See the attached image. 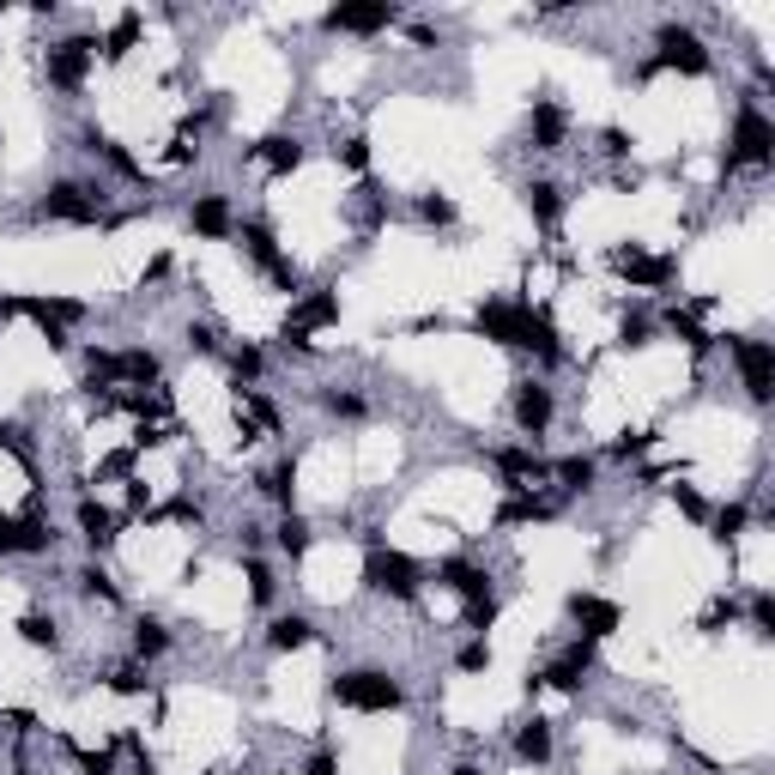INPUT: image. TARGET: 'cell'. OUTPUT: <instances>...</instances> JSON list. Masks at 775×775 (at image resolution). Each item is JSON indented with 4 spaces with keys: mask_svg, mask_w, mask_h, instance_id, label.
Returning a JSON list of instances; mask_svg holds the SVG:
<instances>
[{
    "mask_svg": "<svg viewBox=\"0 0 775 775\" xmlns=\"http://www.w3.org/2000/svg\"><path fill=\"white\" fill-rule=\"evenodd\" d=\"M328 696L340 709H358V715H394V709L406 703V691H400L382 666H345V673H333Z\"/></svg>",
    "mask_w": 775,
    "mask_h": 775,
    "instance_id": "obj_1",
    "label": "cell"
},
{
    "mask_svg": "<svg viewBox=\"0 0 775 775\" xmlns=\"http://www.w3.org/2000/svg\"><path fill=\"white\" fill-rule=\"evenodd\" d=\"M321 328H340V291H328V286L297 291L286 328H279V345H286V352H316V333Z\"/></svg>",
    "mask_w": 775,
    "mask_h": 775,
    "instance_id": "obj_2",
    "label": "cell"
},
{
    "mask_svg": "<svg viewBox=\"0 0 775 775\" xmlns=\"http://www.w3.org/2000/svg\"><path fill=\"white\" fill-rule=\"evenodd\" d=\"M769 170L775 164V122L764 110H757L752 97L740 103V115H733V140H727V158H721V170Z\"/></svg>",
    "mask_w": 775,
    "mask_h": 775,
    "instance_id": "obj_3",
    "label": "cell"
},
{
    "mask_svg": "<svg viewBox=\"0 0 775 775\" xmlns=\"http://www.w3.org/2000/svg\"><path fill=\"white\" fill-rule=\"evenodd\" d=\"M55 539L61 534L43 509V490H31L19 515H0V558H43V551H55Z\"/></svg>",
    "mask_w": 775,
    "mask_h": 775,
    "instance_id": "obj_4",
    "label": "cell"
},
{
    "mask_svg": "<svg viewBox=\"0 0 775 775\" xmlns=\"http://www.w3.org/2000/svg\"><path fill=\"white\" fill-rule=\"evenodd\" d=\"M364 588L370 593H388V600H418L424 593V570L406 558V551H394V546H370L364 551Z\"/></svg>",
    "mask_w": 775,
    "mask_h": 775,
    "instance_id": "obj_5",
    "label": "cell"
},
{
    "mask_svg": "<svg viewBox=\"0 0 775 775\" xmlns=\"http://www.w3.org/2000/svg\"><path fill=\"white\" fill-rule=\"evenodd\" d=\"M92 68H97V37H61V43H49L43 49V80L55 85V92H85V80H92Z\"/></svg>",
    "mask_w": 775,
    "mask_h": 775,
    "instance_id": "obj_6",
    "label": "cell"
},
{
    "mask_svg": "<svg viewBox=\"0 0 775 775\" xmlns=\"http://www.w3.org/2000/svg\"><path fill=\"white\" fill-rule=\"evenodd\" d=\"M606 267H612L618 279H630V291H666L679 279L673 255H649L642 242H618V249L606 255Z\"/></svg>",
    "mask_w": 775,
    "mask_h": 775,
    "instance_id": "obj_7",
    "label": "cell"
},
{
    "mask_svg": "<svg viewBox=\"0 0 775 775\" xmlns=\"http://www.w3.org/2000/svg\"><path fill=\"white\" fill-rule=\"evenodd\" d=\"M654 49H661V55H654V68L691 73V80H709V73H715V55L703 49V37H696L691 24H673V19H666L661 31H654Z\"/></svg>",
    "mask_w": 775,
    "mask_h": 775,
    "instance_id": "obj_8",
    "label": "cell"
},
{
    "mask_svg": "<svg viewBox=\"0 0 775 775\" xmlns=\"http://www.w3.org/2000/svg\"><path fill=\"white\" fill-rule=\"evenodd\" d=\"M43 218H61V225H97L103 218V188L97 183H49V194L37 200Z\"/></svg>",
    "mask_w": 775,
    "mask_h": 775,
    "instance_id": "obj_9",
    "label": "cell"
},
{
    "mask_svg": "<svg viewBox=\"0 0 775 775\" xmlns=\"http://www.w3.org/2000/svg\"><path fill=\"white\" fill-rule=\"evenodd\" d=\"M509 412H515V431L527 436V443H539V436L551 431V418H558V400H551V388L539 376H521L509 394Z\"/></svg>",
    "mask_w": 775,
    "mask_h": 775,
    "instance_id": "obj_10",
    "label": "cell"
},
{
    "mask_svg": "<svg viewBox=\"0 0 775 775\" xmlns=\"http://www.w3.org/2000/svg\"><path fill=\"white\" fill-rule=\"evenodd\" d=\"M733 364H740V382L745 394L757 400V406H769L775 400V345L769 340H727Z\"/></svg>",
    "mask_w": 775,
    "mask_h": 775,
    "instance_id": "obj_11",
    "label": "cell"
},
{
    "mask_svg": "<svg viewBox=\"0 0 775 775\" xmlns=\"http://www.w3.org/2000/svg\"><path fill=\"white\" fill-rule=\"evenodd\" d=\"M321 24L328 31H345V37H382L400 24V7H388V0H345V7L321 12Z\"/></svg>",
    "mask_w": 775,
    "mask_h": 775,
    "instance_id": "obj_12",
    "label": "cell"
},
{
    "mask_svg": "<svg viewBox=\"0 0 775 775\" xmlns=\"http://www.w3.org/2000/svg\"><path fill=\"white\" fill-rule=\"evenodd\" d=\"M564 612H570L576 637H588V642H606L618 624H624V606L606 600V593H570V600H564Z\"/></svg>",
    "mask_w": 775,
    "mask_h": 775,
    "instance_id": "obj_13",
    "label": "cell"
},
{
    "mask_svg": "<svg viewBox=\"0 0 775 775\" xmlns=\"http://www.w3.org/2000/svg\"><path fill=\"white\" fill-rule=\"evenodd\" d=\"M593 649L600 642H588V637H576L570 649L558 654L551 666H539V673H527V691H539V684H551V691H581V679H588V666H593Z\"/></svg>",
    "mask_w": 775,
    "mask_h": 775,
    "instance_id": "obj_14",
    "label": "cell"
},
{
    "mask_svg": "<svg viewBox=\"0 0 775 775\" xmlns=\"http://www.w3.org/2000/svg\"><path fill=\"white\" fill-rule=\"evenodd\" d=\"M73 521H80V539H85V551H92V558H110V551H115V539H122V521H127V515L103 509L97 497H80Z\"/></svg>",
    "mask_w": 775,
    "mask_h": 775,
    "instance_id": "obj_15",
    "label": "cell"
},
{
    "mask_svg": "<svg viewBox=\"0 0 775 775\" xmlns=\"http://www.w3.org/2000/svg\"><path fill=\"white\" fill-rule=\"evenodd\" d=\"M521 321H527V303H503V297H490V303H479L473 328H479L490 345H509V352H521Z\"/></svg>",
    "mask_w": 775,
    "mask_h": 775,
    "instance_id": "obj_16",
    "label": "cell"
},
{
    "mask_svg": "<svg viewBox=\"0 0 775 775\" xmlns=\"http://www.w3.org/2000/svg\"><path fill=\"white\" fill-rule=\"evenodd\" d=\"M188 230L200 242H230L237 237V213H230L225 194H200V200L188 206Z\"/></svg>",
    "mask_w": 775,
    "mask_h": 775,
    "instance_id": "obj_17",
    "label": "cell"
},
{
    "mask_svg": "<svg viewBox=\"0 0 775 775\" xmlns=\"http://www.w3.org/2000/svg\"><path fill=\"white\" fill-rule=\"evenodd\" d=\"M703 309H709V303H691V309L679 303V309H666V316H661V328L673 333V340H679L691 358H709V352H715V333L703 328Z\"/></svg>",
    "mask_w": 775,
    "mask_h": 775,
    "instance_id": "obj_18",
    "label": "cell"
},
{
    "mask_svg": "<svg viewBox=\"0 0 775 775\" xmlns=\"http://www.w3.org/2000/svg\"><path fill=\"white\" fill-rule=\"evenodd\" d=\"M521 352H534L539 364H564V340H558V321H551V309H534V303H527Z\"/></svg>",
    "mask_w": 775,
    "mask_h": 775,
    "instance_id": "obj_19",
    "label": "cell"
},
{
    "mask_svg": "<svg viewBox=\"0 0 775 775\" xmlns=\"http://www.w3.org/2000/svg\"><path fill=\"white\" fill-rule=\"evenodd\" d=\"M527 134H534L539 152H564V140H570V115H564V103L534 97V110H527Z\"/></svg>",
    "mask_w": 775,
    "mask_h": 775,
    "instance_id": "obj_20",
    "label": "cell"
},
{
    "mask_svg": "<svg viewBox=\"0 0 775 775\" xmlns=\"http://www.w3.org/2000/svg\"><path fill=\"white\" fill-rule=\"evenodd\" d=\"M436 581H443V588H455L461 600H490V570L485 564H473V558H443L436 564Z\"/></svg>",
    "mask_w": 775,
    "mask_h": 775,
    "instance_id": "obj_21",
    "label": "cell"
},
{
    "mask_svg": "<svg viewBox=\"0 0 775 775\" xmlns=\"http://www.w3.org/2000/svg\"><path fill=\"white\" fill-rule=\"evenodd\" d=\"M521 206L534 213V225L546 230V237H558V225H564V188L551 183V176H534V183L521 188Z\"/></svg>",
    "mask_w": 775,
    "mask_h": 775,
    "instance_id": "obj_22",
    "label": "cell"
},
{
    "mask_svg": "<svg viewBox=\"0 0 775 775\" xmlns=\"http://www.w3.org/2000/svg\"><path fill=\"white\" fill-rule=\"evenodd\" d=\"M249 158L267 164V176H291L309 152H303V140H297V134H267V140H255V146H249Z\"/></svg>",
    "mask_w": 775,
    "mask_h": 775,
    "instance_id": "obj_23",
    "label": "cell"
},
{
    "mask_svg": "<svg viewBox=\"0 0 775 775\" xmlns=\"http://www.w3.org/2000/svg\"><path fill=\"white\" fill-rule=\"evenodd\" d=\"M321 630H316V618L309 612H279L273 624H267V649L273 654H297V649H309Z\"/></svg>",
    "mask_w": 775,
    "mask_h": 775,
    "instance_id": "obj_24",
    "label": "cell"
},
{
    "mask_svg": "<svg viewBox=\"0 0 775 775\" xmlns=\"http://www.w3.org/2000/svg\"><path fill=\"white\" fill-rule=\"evenodd\" d=\"M255 490H261L267 503H279V509H297V455H279L273 467H261L255 473Z\"/></svg>",
    "mask_w": 775,
    "mask_h": 775,
    "instance_id": "obj_25",
    "label": "cell"
},
{
    "mask_svg": "<svg viewBox=\"0 0 775 775\" xmlns=\"http://www.w3.org/2000/svg\"><path fill=\"white\" fill-rule=\"evenodd\" d=\"M140 31H146V19H140V12H122V19L110 24V37H97V55L110 61V68H122V61L140 49Z\"/></svg>",
    "mask_w": 775,
    "mask_h": 775,
    "instance_id": "obj_26",
    "label": "cell"
},
{
    "mask_svg": "<svg viewBox=\"0 0 775 775\" xmlns=\"http://www.w3.org/2000/svg\"><path fill=\"white\" fill-rule=\"evenodd\" d=\"M551 752H558V745H551V721L527 715L521 727H515V757H521V764H551Z\"/></svg>",
    "mask_w": 775,
    "mask_h": 775,
    "instance_id": "obj_27",
    "label": "cell"
},
{
    "mask_svg": "<svg viewBox=\"0 0 775 775\" xmlns=\"http://www.w3.org/2000/svg\"><path fill=\"white\" fill-rule=\"evenodd\" d=\"M551 515H558V503L534 497V490H515V497H503L497 527H527V521H551Z\"/></svg>",
    "mask_w": 775,
    "mask_h": 775,
    "instance_id": "obj_28",
    "label": "cell"
},
{
    "mask_svg": "<svg viewBox=\"0 0 775 775\" xmlns=\"http://www.w3.org/2000/svg\"><path fill=\"white\" fill-rule=\"evenodd\" d=\"M19 642L24 649H37V654H55L61 649V624H55V612H19Z\"/></svg>",
    "mask_w": 775,
    "mask_h": 775,
    "instance_id": "obj_29",
    "label": "cell"
},
{
    "mask_svg": "<svg viewBox=\"0 0 775 775\" xmlns=\"http://www.w3.org/2000/svg\"><path fill=\"white\" fill-rule=\"evenodd\" d=\"M127 642H134V661L140 666H146V661H158V654H170V624H164V618H134V637H127Z\"/></svg>",
    "mask_w": 775,
    "mask_h": 775,
    "instance_id": "obj_30",
    "label": "cell"
},
{
    "mask_svg": "<svg viewBox=\"0 0 775 775\" xmlns=\"http://www.w3.org/2000/svg\"><path fill=\"white\" fill-rule=\"evenodd\" d=\"M225 370H230V382H237V388H255L267 376V352H261V345H249V340L225 345Z\"/></svg>",
    "mask_w": 775,
    "mask_h": 775,
    "instance_id": "obj_31",
    "label": "cell"
},
{
    "mask_svg": "<svg viewBox=\"0 0 775 775\" xmlns=\"http://www.w3.org/2000/svg\"><path fill=\"white\" fill-rule=\"evenodd\" d=\"M316 406L328 412V418H345V424H364L370 418V400L352 394V388H316Z\"/></svg>",
    "mask_w": 775,
    "mask_h": 775,
    "instance_id": "obj_32",
    "label": "cell"
},
{
    "mask_svg": "<svg viewBox=\"0 0 775 775\" xmlns=\"http://www.w3.org/2000/svg\"><path fill=\"white\" fill-rule=\"evenodd\" d=\"M273 546H279V551H286V558L297 564V558H303L309 546H316V527H309L303 515L291 509V515H279V527H273Z\"/></svg>",
    "mask_w": 775,
    "mask_h": 775,
    "instance_id": "obj_33",
    "label": "cell"
},
{
    "mask_svg": "<svg viewBox=\"0 0 775 775\" xmlns=\"http://www.w3.org/2000/svg\"><path fill=\"white\" fill-rule=\"evenodd\" d=\"M709 534H715V546H733V539L745 534V527H752V509H745V503H721V509H709Z\"/></svg>",
    "mask_w": 775,
    "mask_h": 775,
    "instance_id": "obj_34",
    "label": "cell"
},
{
    "mask_svg": "<svg viewBox=\"0 0 775 775\" xmlns=\"http://www.w3.org/2000/svg\"><path fill=\"white\" fill-rule=\"evenodd\" d=\"M242 581H249V606H261V612L279 600V576L267 558H242Z\"/></svg>",
    "mask_w": 775,
    "mask_h": 775,
    "instance_id": "obj_35",
    "label": "cell"
},
{
    "mask_svg": "<svg viewBox=\"0 0 775 775\" xmlns=\"http://www.w3.org/2000/svg\"><path fill=\"white\" fill-rule=\"evenodd\" d=\"M551 479H558L564 490H593V479H600V467H593V455H564V461H551Z\"/></svg>",
    "mask_w": 775,
    "mask_h": 775,
    "instance_id": "obj_36",
    "label": "cell"
},
{
    "mask_svg": "<svg viewBox=\"0 0 775 775\" xmlns=\"http://www.w3.org/2000/svg\"><path fill=\"white\" fill-rule=\"evenodd\" d=\"M115 376H127V382H158L164 364H158V352H146V345H127V352H115Z\"/></svg>",
    "mask_w": 775,
    "mask_h": 775,
    "instance_id": "obj_37",
    "label": "cell"
},
{
    "mask_svg": "<svg viewBox=\"0 0 775 775\" xmlns=\"http://www.w3.org/2000/svg\"><path fill=\"white\" fill-rule=\"evenodd\" d=\"M103 691H110V696H146L152 679H146V666H140V661H115L110 673H103Z\"/></svg>",
    "mask_w": 775,
    "mask_h": 775,
    "instance_id": "obj_38",
    "label": "cell"
},
{
    "mask_svg": "<svg viewBox=\"0 0 775 775\" xmlns=\"http://www.w3.org/2000/svg\"><path fill=\"white\" fill-rule=\"evenodd\" d=\"M73 581H80V593H85V600H97V606H122V588H115V576L110 570H103V564L92 558V564H85V570L80 576H73Z\"/></svg>",
    "mask_w": 775,
    "mask_h": 775,
    "instance_id": "obj_39",
    "label": "cell"
},
{
    "mask_svg": "<svg viewBox=\"0 0 775 775\" xmlns=\"http://www.w3.org/2000/svg\"><path fill=\"white\" fill-rule=\"evenodd\" d=\"M618 352H642V345H654V321L642 316V309H624V316H618Z\"/></svg>",
    "mask_w": 775,
    "mask_h": 775,
    "instance_id": "obj_40",
    "label": "cell"
},
{
    "mask_svg": "<svg viewBox=\"0 0 775 775\" xmlns=\"http://www.w3.org/2000/svg\"><path fill=\"white\" fill-rule=\"evenodd\" d=\"M745 624H752L757 642H775V593L769 588H757L752 600H745Z\"/></svg>",
    "mask_w": 775,
    "mask_h": 775,
    "instance_id": "obj_41",
    "label": "cell"
},
{
    "mask_svg": "<svg viewBox=\"0 0 775 775\" xmlns=\"http://www.w3.org/2000/svg\"><path fill=\"white\" fill-rule=\"evenodd\" d=\"M455 218H461V206L455 200H448V194H418V225H431V230H448V225H455Z\"/></svg>",
    "mask_w": 775,
    "mask_h": 775,
    "instance_id": "obj_42",
    "label": "cell"
},
{
    "mask_svg": "<svg viewBox=\"0 0 775 775\" xmlns=\"http://www.w3.org/2000/svg\"><path fill=\"white\" fill-rule=\"evenodd\" d=\"M333 164H340V170H352V176H370V140L364 134H345L340 146H333Z\"/></svg>",
    "mask_w": 775,
    "mask_h": 775,
    "instance_id": "obj_43",
    "label": "cell"
},
{
    "mask_svg": "<svg viewBox=\"0 0 775 775\" xmlns=\"http://www.w3.org/2000/svg\"><path fill=\"white\" fill-rule=\"evenodd\" d=\"M733 618H740V600H733V593H715V600L703 606V618H696V630H703V637H721V624H733Z\"/></svg>",
    "mask_w": 775,
    "mask_h": 775,
    "instance_id": "obj_44",
    "label": "cell"
},
{
    "mask_svg": "<svg viewBox=\"0 0 775 775\" xmlns=\"http://www.w3.org/2000/svg\"><path fill=\"white\" fill-rule=\"evenodd\" d=\"M183 340H188V352H200V358H225V333H218L213 321H188Z\"/></svg>",
    "mask_w": 775,
    "mask_h": 775,
    "instance_id": "obj_45",
    "label": "cell"
},
{
    "mask_svg": "<svg viewBox=\"0 0 775 775\" xmlns=\"http://www.w3.org/2000/svg\"><path fill=\"white\" fill-rule=\"evenodd\" d=\"M654 443H661V436H654V431H624V436H618V443H612V461H624V467H630V461H642V455H649Z\"/></svg>",
    "mask_w": 775,
    "mask_h": 775,
    "instance_id": "obj_46",
    "label": "cell"
},
{
    "mask_svg": "<svg viewBox=\"0 0 775 775\" xmlns=\"http://www.w3.org/2000/svg\"><path fill=\"white\" fill-rule=\"evenodd\" d=\"M673 509L684 515V521H696V527L709 521V497H703L696 485H673Z\"/></svg>",
    "mask_w": 775,
    "mask_h": 775,
    "instance_id": "obj_47",
    "label": "cell"
},
{
    "mask_svg": "<svg viewBox=\"0 0 775 775\" xmlns=\"http://www.w3.org/2000/svg\"><path fill=\"white\" fill-rule=\"evenodd\" d=\"M0 448H7V455L19 461V467L31 473V479H37V455H31V443H24V431H19V424H0Z\"/></svg>",
    "mask_w": 775,
    "mask_h": 775,
    "instance_id": "obj_48",
    "label": "cell"
},
{
    "mask_svg": "<svg viewBox=\"0 0 775 775\" xmlns=\"http://www.w3.org/2000/svg\"><path fill=\"white\" fill-rule=\"evenodd\" d=\"M455 673H467V679H473V673H490V642H485V637H473L467 649L455 654Z\"/></svg>",
    "mask_w": 775,
    "mask_h": 775,
    "instance_id": "obj_49",
    "label": "cell"
},
{
    "mask_svg": "<svg viewBox=\"0 0 775 775\" xmlns=\"http://www.w3.org/2000/svg\"><path fill=\"white\" fill-rule=\"evenodd\" d=\"M630 146H637V140H630V127H618V122H606V127H600V152H606L612 164H624V158H630Z\"/></svg>",
    "mask_w": 775,
    "mask_h": 775,
    "instance_id": "obj_50",
    "label": "cell"
},
{
    "mask_svg": "<svg viewBox=\"0 0 775 775\" xmlns=\"http://www.w3.org/2000/svg\"><path fill=\"white\" fill-rule=\"evenodd\" d=\"M97 479H134V448H115V455H103L97 461Z\"/></svg>",
    "mask_w": 775,
    "mask_h": 775,
    "instance_id": "obj_51",
    "label": "cell"
},
{
    "mask_svg": "<svg viewBox=\"0 0 775 775\" xmlns=\"http://www.w3.org/2000/svg\"><path fill=\"white\" fill-rule=\"evenodd\" d=\"M490 624H497V593H490V600H473V606H467V630H473V637H485Z\"/></svg>",
    "mask_w": 775,
    "mask_h": 775,
    "instance_id": "obj_52",
    "label": "cell"
},
{
    "mask_svg": "<svg viewBox=\"0 0 775 775\" xmlns=\"http://www.w3.org/2000/svg\"><path fill=\"white\" fill-rule=\"evenodd\" d=\"M303 775H340V757H333V752H316V757L303 764Z\"/></svg>",
    "mask_w": 775,
    "mask_h": 775,
    "instance_id": "obj_53",
    "label": "cell"
},
{
    "mask_svg": "<svg viewBox=\"0 0 775 775\" xmlns=\"http://www.w3.org/2000/svg\"><path fill=\"white\" fill-rule=\"evenodd\" d=\"M80 769H85V775H115V757H110V752H97V757H80Z\"/></svg>",
    "mask_w": 775,
    "mask_h": 775,
    "instance_id": "obj_54",
    "label": "cell"
},
{
    "mask_svg": "<svg viewBox=\"0 0 775 775\" xmlns=\"http://www.w3.org/2000/svg\"><path fill=\"white\" fill-rule=\"evenodd\" d=\"M448 775H479V769H473V764H455V769H448Z\"/></svg>",
    "mask_w": 775,
    "mask_h": 775,
    "instance_id": "obj_55",
    "label": "cell"
}]
</instances>
